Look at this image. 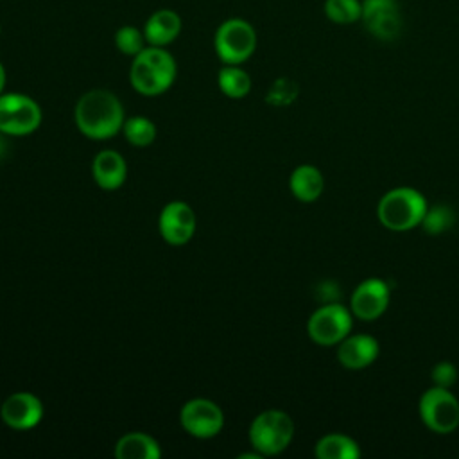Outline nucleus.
<instances>
[{
	"mask_svg": "<svg viewBox=\"0 0 459 459\" xmlns=\"http://www.w3.org/2000/svg\"><path fill=\"white\" fill-rule=\"evenodd\" d=\"M5 81H7V74H5V68L0 61V95L4 93V88H5Z\"/></svg>",
	"mask_w": 459,
	"mask_h": 459,
	"instance_id": "27",
	"label": "nucleus"
},
{
	"mask_svg": "<svg viewBox=\"0 0 459 459\" xmlns=\"http://www.w3.org/2000/svg\"><path fill=\"white\" fill-rule=\"evenodd\" d=\"M425 197L409 186H398L389 190L378 201V219L391 231H407L421 224L427 212Z\"/></svg>",
	"mask_w": 459,
	"mask_h": 459,
	"instance_id": "3",
	"label": "nucleus"
},
{
	"mask_svg": "<svg viewBox=\"0 0 459 459\" xmlns=\"http://www.w3.org/2000/svg\"><path fill=\"white\" fill-rule=\"evenodd\" d=\"M292 437L294 421L280 409L262 411L249 425V443L260 455H276L283 452Z\"/></svg>",
	"mask_w": 459,
	"mask_h": 459,
	"instance_id": "4",
	"label": "nucleus"
},
{
	"mask_svg": "<svg viewBox=\"0 0 459 459\" xmlns=\"http://www.w3.org/2000/svg\"><path fill=\"white\" fill-rule=\"evenodd\" d=\"M420 416L430 430L450 434L459 425V402L448 387L434 385L420 398Z\"/></svg>",
	"mask_w": 459,
	"mask_h": 459,
	"instance_id": "7",
	"label": "nucleus"
},
{
	"mask_svg": "<svg viewBox=\"0 0 459 459\" xmlns=\"http://www.w3.org/2000/svg\"><path fill=\"white\" fill-rule=\"evenodd\" d=\"M117 459H160L161 448L160 443L147 432L133 430L126 432L115 443Z\"/></svg>",
	"mask_w": 459,
	"mask_h": 459,
	"instance_id": "17",
	"label": "nucleus"
},
{
	"mask_svg": "<svg viewBox=\"0 0 459 459\" xmlns=\"http://www.w3.org/2000/svg\"><path fill=\"white\" fill-rule=\"evenodd\" d=\"M432 380L439 387H450L457 380V371H455L454 364H450L446 360L437 362L432 369Z\"/></svg>",
	"mask_w": 459,
	"mask_h": 459,
	"instance_id": "26",
	"label": "nucleus"
},
{
	"mask_svg": "<svg viewBox=\"0 0 459 459\" xmlns=\"http://www.w3.org/2000/svg\"><path fill=\"white\" fill-rule=\"evenodd\" d=\"M195 226V212L185 201L167 203L158 217V231L170 246H185L194 237Z\"/></svg>",
	"mask_w": 459,
	"mask_h": 459,
	"instance_id": "11",
	"label": "nucleus"
},
{
	"mask_svg": "<svg viewBox=\"0 0 459 459\" xmlns=\"http://www.w3.org/2000/svg\"><path fill=\"white\" fill-rule=\"evenodd\" d=\"M289 188L298 201L312 203L321 195L325 188V179L317 167L299 165L292 170L289 178Z\"/></svg>",
	"mask_w": 459,
	"mask_h": 459,
	"instance_id": "18",
	"label": "nucleus"
},
{
	"mask_svg": "<svg viewBox=\"0 0 459 459\" xmlns=\"http://www.w3.org/2000/svg\"><path fill=\"white\" fill-rule=\"evenodd\" d=\"M351 323V314L344 305L328 301L308 317L307 332L316 344L332 346L350 333Z\"/></svg>",
	"mask_w": 459,
	"mask_h": 459,
	"instance_id": "8",
	"label": "nucleus"
},
{
	"mask_svg": "<svg viewBox=\"0 0 459 459\" xmlns=\"http://www.w3.org/2000/svg\"><path fill=\"white\" fill-rule=\"evenodd\" d=\"M179 423L186 434L197 439L215 437L224 427L222 409L210 398H190L179 411Z\"/></svg>",
	"mask_w": 459,
	"mask_h": 459,
	"instance_id": "9",
	"label": "nucleus"
},
{
	"mask_svg": "<svg viewBox=\"0 0 459 459\" xmlns=\"http://www.w3.org/2000/svg\"><path fill=\"white\" fill-rule=\"evenodd\" d=\"M41 400L29 391H16L9 394L0 405V420L13 430H29L43 420Z\"/></svg>",
	"mask_w": 459,
	"mask_h": 459,
	"instance_id": "12",
	"label": "nucleus"
},
{
	"mask_svg": "<svg viewBox=\"0 0 459 459\" xmlns=\"http://www.w3.org/2000/svg\"><path fill=\"white\" fill-rule=\"evenodd\" d=\"M74 120L86 138L108 140L122 131L126 113L120 99L104 88H93L79 97L74 108Z\"/></svg>",
	"mask_w": 459,
	"mask_h": 459,
	"instance_id": "1",
	"label": "nucleus"
},
{
	"mask_svg": "<svg viewBox=\"0 0 459 459\" xmlns=\"http://www.w3.org/2000/svg\"><path fill=\"white\" fill-rule=\"evenodd\" d=\"M362 14L360 22L366 30L380 39L393 41L400 36L403 27V16L396 0H360Z\"/></svg>",
	"mask_w": 459,
	"mask_h": 459,
	"instance_id": "10",
	"label": "nucleus"
},
{
	"mask_svg": "<svg viewBox=\"0 0 459 459\" xmlns=\"http://www.w3.org/2000/svg\"><path fill=\"white\" fill-rule=\"evenodd\" d=\"M421 224H423L425 231L430 235L443 233V231L450 230V226L454 224V212L445 204L430 206V208H427Z\"/></svg>",
	"mask_w": 459,
	"mask_h": 459,
	"instance_id": "24",
	"label": "nucleus"
},
{
	"mask_svg": "<svg viewBox=\"0 0 459 459\" xmlns=\"http://www.w3.org/2000/svg\"><path fill=\"white\" fill-rule=\"evenodd\" d=\"M143 34L147 39V45L154 47H167L172 41L178 39L183 29V20L178 11L161 7L151 13V16L143 23Z\"/></svg>",
	"mask_w": 459,
	"mask_h": 459,
	"instance_id": "15",
	"label": "nucleus"
},
{
	"mask_svg": "<svg viewBox=\"0 0 459 459\" xmlns=\"http://www.w3.org/2000/svg\"><path fill=\"white\" fill-rule=\"evenodd\" d=\"M0 32H2V27H0Z\"/></svg>",
	"mask_w": 459,
	"mask_h": 459,
	"instance_id": "28",
	"label": "nucleus"
},
{
	"mask_svg": "<svg viewBox=\"0 0 459 459\" xmlns=\"http://www.w3.org/2000/svg\"><path fill=\"white\" fill-rule=\"evenodd\" d=\"M351 312L362 321L380 317L389 305V287L380 278H368L359 283L351 294Z\"/></svg>",
	"mask_w": 459,
	"mask_h": 459,
	"instance_id": "13",
	"label": "nucleus"
},
{
	"mask_svg": "<svg viewBox=\"0 0 459 459\" xmlns=\"http://www.w3.org/2000/svg\"><path fill=\"white\" fill-rule=\"evenodd\" d=\"M39 104L18 91H4L0 95V133L7 136H27L41 126Z\"/></svg>",
	"mask_w": 459,
	"mask_h": 459,
	"instance_id": "6",
	"label": "nucleus"
},
{
	"mask_svg": "<svg viewBox=\"0 0 459 459\" xmlns=\"http://www.w3.org/2000/svg\"><path fill=\"white\" fill-rule=\"evenodd\" d=\"M378 357V342L373 335L355 333L346 335L337 348L339 362L348 369H362Z\"/></svg>",
	"mask_w": 459,
	"mask_h": 459,
	"instance_id": "16",
	"label": "nucleus"
},
{
	"mask_svg": "<svg viewBox=\"0 0 459 459\" xmlns=\"http://www.w3.org/2000/svg\"><path fill=\"white\" fill-rule=\"evenodd\" d=\"M93 181L102 190H118L127 178V163L118 151L102 149L91 161Z\"/></svg>",
	"mask_w": 459,
	"mask_h": 459,
	"instance_id": "14",
	"label": "nucleus"
},
{
	"mask_svg": "<svg viewBox=\"0 0 459 459\" xmlns=\"http://www.w3.org/2000/svg\"><path fill=\"white\" fill-rule=\"evenodd\" d=\"M178 65L167 47L147 45L129 66V82L134 91L145 97L165 93L176 81Z\"/></svg>",
	"mask_w": 459,
	"mask_h": 459,
	"instance_id": "2",
	"label": "nucleus"
},
{
	"mask_svg": "<svg viewBox=\"0 0 459 459\" xmlns=\"http://www.w3.org/2000/svg\"><path fill=\"white\" fill-rule=\"evenodd\" d=\"M217 86L228 99H244L251 91V77L240 65H224L217 74Z\"/></svg>",
	"mask_w": 459,
	"mask_h": 459,
	"instance_id": "19",
	"label": "nucleus"
},
{
	"mask_svg": "<svg viewBox=\"0 0 459 459\" xmlns=\"http://www.w3.org/2000/svg\"><path fill=\"white\" fill-rule=\"evenodd\" d=\"M115 47L120 54L134 57L138 52H142L147 47L143 29H138L134 25L118 27L115 32Z\"/></svg>",
	"mask_w": 459,
	"mask_h": 459,
	"instance_id": "23",
	"label": "nucleus"
},
{
	"mask_svg": "<svg viewBox=\"0 0 459 459\" xmlns=\"http://www.w3.org/2000/svg\"><path fill=\"white\" fill-rule=\"evenodd\" d=\"M126 140L134 147H149L156 140V126L151 118L136 115L126 118L122 126Z\"/></svg>",
	"mask_w": 459,
	"mask_h": 459,
	"instance_id": "21",
	"label": "nucleus"
},
{
	"mask_svg": "<svg viewBox=\"0 0 459 459\" xmlns=\"http://www.w3.org/2000/svg\"><path fill=\"white\" fill-rule=\"evenodd\" d=\"M256 30L244 18L224 20L213 34V48L224 65H242L256 50Z\"/></svg>",
	"mask_w": 459,
	"mask_h": 459,
	"instance_id": "5",
	"label": "nucleus"
},
{
	"mask_svg": "<svg viewBox=\"0 0 459 459\" xmlns=\"http://www.w3.org/2000/svg\"><path fill=\"white\" fill-rule=\"evenodd\" d=\"M298 95V86L296 82H292L290 79H276L267 93V102L274 104V106H285L290 104Z\"/></svg>",
	"mask_w": 459,
	"mask_h": 459,
	"instance_id": "25",
	"label": "nucleus"
},
{
	"mask_svg": "<svg viewBox=\"0 0 459 459\" xmlns=\"http://www.w3.org/2000/svg\"><path fill=\"white\" fill-rule=\"evenodd\" d=\"M319 459H357L360 455L359 445L344 434H326L316 445Z\"/></svg>",
	"mask_w": 459,
	"mask_h": 459,
	"instance_id": "20",
	"label": "nucleus"
},
{
	"mask_svg": "<svg viewBox=\"0 0 459 459\" xmlns=\"http://www.w3.org/2000/svg\"><path fill=\"white\" fill-rule=\"evenodd\" d=\"M325 16L335 25H351L360 20L362 2L360 0H325Z\"/></svg>",
	"mask_w": 459,
	"mask_h": 459,
	"instance_id": "22",
	"label": "nucleus"
}]
</instances>
